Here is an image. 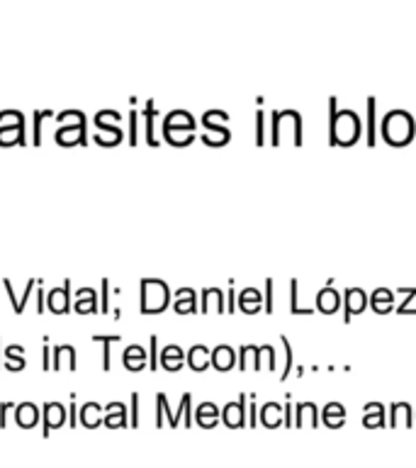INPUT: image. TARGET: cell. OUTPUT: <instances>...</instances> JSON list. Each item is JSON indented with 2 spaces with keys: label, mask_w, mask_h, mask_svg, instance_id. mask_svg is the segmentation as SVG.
Wrapping results in <instances>:
<instances>
[{
  "label": "cell",
  "mask_w": 416,
  "mask_h": 468,
  "mask_svg": "<svg viewBox=\"0 0 416 468\" xmlns=\"http://www.w3.org/2000/svg\"><path fill=\"white\" fill-rule=\"evenodd\" d=\"M151 351H156V336H151ZM151 368H156V354H151Z\"/></svg>",
  "instance_id": "obj_7"
},
{
  "label": "cell",
  "mask_w": 416,
  "mask_h": 468,
  "mask_svg": "<svg viewBox=\"0 0 416 468\" xmlns=\"http://www.w3.org/2000/svg\"><path fill=\"white\" fill-rule=\"evenodd\" d=\"M130 142L131 144L137 142V112L134 110L130 112Z\"/></svg>",
  "instance_id": "obj_6"
},
{
  "label": "cell",
  "mask_w": 416,
  "mask_h": 468,
  "mask_svg": "<svg viewBox=\"0 0 416 468\" xmlns=\"http://www.w3.org/2000/svg\"><path fill=\"white\" fill-rule=\"evenodd\" d=\"M214 364L219 368H226V366L232 364V349L229 346H217V354H214Z\"/></svg>",
  "instance_id": "obj_3"
},
{
  "label": "cell",
  "mask_w": 416,
  "mask_h": 468,
  "mask_svg": "<svg viewBox=\"0 0 416 468\" xmlns=\"http://www.w3.org/2000/svg\"><path fill=\"white\" fill-rule=\"evenodd\" d=\"M93 339H95V342H102V344H105V364H102V366H105V371H108V368H109V344L117 342L120 336H117V335H108V336L93 335Z\"/></svg>",
  "instance_id": "obj_4"
},
{
  "label": "cell",
  "mask_w": 416,
  "mask_h": 468,
  "mask_svg": "<svg viewBox=\"0 0 416 468\" xmlns=\"http://www.w3.org/2000/svg\"><path fill=\"white\" fill-rule=\"evenodd\" d=\"M49 356H51V349H44V368H49Z\"/></svg>",
  "instance_id": "obj_8"
},
{
  "label": "cell",
  "mask_w": 416,
  "mask_h": 468,
  "mask_svg": "<svg viewBox=\"0 0 416 468\" xmlns=\"http://www.w3.org/2000/svg\"><path fill=\"white\" fill-rule=\"evenodd\" d=\"M181 361H182L181 349H178L175 344L166 346V351H163V364H166V368H171V371H173V368H178V366H181Z\"/></svg>",
  "instance_id": "obj_2"
},
{
  "label": "cell",
  "mask_w": 416,
  "mask_h": 468,
  "mask_svg": "<svg viewBox=\"0 0 416 468\" xmlns=\"http://www.w3.org/2000/svg\"><path fill=\"white\" fill-rule=\"evenodd\" d=\"M44 115H51L49 110H47V112H36L35 110V142L36 144H39V134H42V117Z\"/></svg>",
  "instance_id": "obj_5"
},
{
  "label": "cell",
  "mask_w": 416,
  "mask_h": 468,
  "mask_svg": "<svg viewBox=\"0 0 416 468\" xmlns=\"http://www.w3.org/2000/svg\"><path fill=\"white\" fill-rule=\"evenodd\" d=\"M68 288H71V281H66L64 288L49 292V307L51 313H61L64 314L68 310Z\"/></svg>",
  "instance_id": "obj_1"
}]
</instances>
